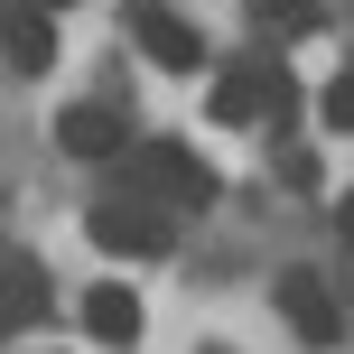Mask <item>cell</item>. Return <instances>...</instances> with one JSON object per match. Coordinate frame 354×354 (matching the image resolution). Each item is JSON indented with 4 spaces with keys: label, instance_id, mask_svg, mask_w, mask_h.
Returning a JSON list of instances; mask_svg holds the SVG:
<instances>
[{
    "label": "cell",
    "instance_id": "obj_4",
    "mask_svg": "<svg viewBox=\"0 0 354 354\" xmlns=\"http://www.w3.org/2000/svg\"><path fill=\"white\" fill-rule=\"evenodd\" d=\"M131 177H140L149 196H177V205H205L214 196V168L196 159V149H177V140H140L131 149Z\"/></svg>",
    "mask_w": 354,
    "mask_h": 354
},
{
    "label": "cell",
    "instance_id": "obj_8",
    "mask_svg": "<svg viewBox=\"0 0 354 354\" xmlns=\"http://www.w3.org/2000/svg\"><path fill=\"white\" fill-rule=\"evenodd\" d=\"M56 140H66L75 159H112V149H122V112H103V103H75L66 122H56Z\"/></svg>",
    "mask_w": 354,
    "mask_h": 354
},
{
    "label": "cell",
    "instance_id": "obj_13",
    "mask_svg": "<svg viewBox=\"0 0 354 354\" xmlns=\"http://www.w3.org/2000/svg\"><path fill=\"white\" fill-rule=\"evenodd\" d=\"M37 10H66V0H37Z\"/></svg>",
    "mask_w": 354,
    "mask_h": 354
},
{
    "label": "cell",
    "instance_id": "obj_3",
    "mask_svg": "<svg viewBox=\"0 0 354 354\" xmlns=\"http://www.w3.org/2000/svg\"><path fill=\"white\" fill-rule=\"evenodd\" d=\"M289 103H299V93H289V75L280 66H224L214 75V122H289Z\"/></svg>",
    "mask_w": 354,
    "mask_h": 354
},
{
    "label": "cell",
    "instance_id": "obj_2",
    "mask_svg": "<svg viewBox=\"0 0 354 354\" xmlns=\"http://www.w3.org/2000/svg\"><path fill=\"white\" fill-rule=\"evenodd\" d=\"M270 299H280V317H289L299 345H345V308H336V289H326L317 270H280Z\"/></svg>",
    "mask_w": 354,
    "mask_h": 354
},
{
    "label": "cell",
    "instance_id": "obj_5",
    "mask_svg": "<svg viewBox=\"0 0 354 354\" xmlns=\"http://www.w3.org/2000/svg\"><path fill=\"white\" fill-rule=\"evenodd\" d=\"M0 47H10V66H19V75H37V66L56 56L47 10H37V0H0Z\"/></svg>",
    "mask_w": 354,
    "mask_h": 354
},
{
    "label": "cell",
    "instance_id": "obj_12",
    "mask_svg": "<svg viewBox=\"0 0 354 354\" xmlns=\"http://www.w3.org/2000/svg\"><path fill=\"white\" fill-rule=\"evenodd\" d=\"M336 233H345V243H354V196H345V205H336Z\"/></svg>",
    "mask_w": 354,
    "mask_h": 354
},
{
    "label": "cell",
    "instance_id": "obj_6",
    "mask_svg": "<svg viewBox=\"0 0 354 354\" xmlns=\"http://www.w3.org/2000/svg\"><path fill=\"white\" fill-rule=\"evenodd\" d=\"M131 28H140L149 66H168V75H196V56H205V47H196V28H187V19H168V10H140Z\"/></svg>",
    "mask_w": 354,
    "mask_h": 354
},
{
    "label": "cell",
    "instance_id": "obj_9",
    "mask_svg": "<svg viewBox=\"0 0 354 354\" xmlns=\"http://www.w3.org/2000/svg\"><path fill=\"white\" fill-rule=\"evenodd\" d=\"M28 317H47V280L19 261V270H0V326H28Z\"/></svg>",
    "mask_w": 354,
    "mask_h": 354
},
{
    "label": "cell",
    "instance_id": "obj_10",
    "mask_svg": "<svg viewBox=\"0 0 354 354\" xmlns=\"http://www.w3.org/2000/svg\"><path fill=\"white\" fill-rule=\"evenodd\" d=\"M252 19H261V28H308L317 10H308V0H252Z\"/></svg>",
    "mask_w": 354,
    "mask_h": 354
},
{
    "label": "cell",
    "instance_id": "obj_7",
    "mask_svg": "<svg viewBox=\"0 0 354 354\" xmlns=\"http://www.w3.org/2000/svg\"><path fill=\"white\" fill-rule=\"evenodd\" d=\"M84 336H93V345H140V299L103 280V289L84 299Z\"/></svg>",
    "mask_w": 354,
    "mask_h": 354
},
{
    "label": "cell",
    "instance_id": "obj_1",
    "mask_svg": "<svg viewBox=\"0 0 354 354\" xmlns=\"http://www.w3.org/2000/svg\"><path fill=\"white\" fill-rule=\"evenodd\" d=\"M93 252H112V261H159L168 252V214L149 205V196H103V205L84 214Z\"/></svg>",
    "mask_w": 354,
    "mask_h": 354
},
{
    "label": "cell",
    "instance_id": "obj_11",
    "mask_svg": "<svg viewBox=\"0 0 354 354\" xmlns=\"http://www.w3.org/2000/svg\"><path fill=\"white\" fill-rule=\"evenodd\" d=\"M326 131H354V66L326 84Z\"/></svg>",
    "mask_w": 354,
    "mask_h": 354
}]
</instances>
